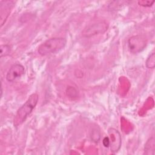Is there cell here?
Returning a JSON list of instances; mask_svg holds the SVG:
<instances>
[{"mask_svg": "<svg viewBox=\"0 0 155 155\" xmlns=\"http://www.w3.org/2000/svg\"><path fill=\"white\" fill-rule=\"evenodd\" d=\"M145 65L147 68L153 69L155 67V54L151 53L147 58L145 62Z\"/></svg>", "mask_w": 155, "mask_h": 155, "instance_id": "cell-8", "label": "cell"}, {"mask_svg": "<svg viewBox=\"0 0 155 155\" xmlns=\"http://www.w3.org/2000/svg\"><path fill=\"white\" fill-rule=\"evenodd\" d=\"M10 51V47L9 45L4 44L1 45L0 47V58H2L9 54Z\"/></svg>", "mask_w": 155, "mask_h": 155, "instance_id": "cell-9", "label": "cell"}, {"mask_svg": "<svg viewBox=\"0 0 155 155\" xmlns=\"http://www.w3.org/2000/svg\"><path fill=\"white\" fill-rule=\"evenodd\" d=\"M38 99L39 96L37 93L30 95L26 102L18 110L13 119L14 126L18 127L26 120L37 105Z\"/></svg>", "mask_w": 155, "mask_h": 155, "instance_id": "cell-1", "label": "cell"}, {"mask_svg": "<svg viewBox=\"0 0 155 155\" xmlns=\"http://www.w3.org/2000/svg\"><path fill=\"white\" fill-rule=\"evenodd\" d=\"M108 24L105 21H100L85 27L82 31V35L85 38H90L105 33L108 30Z\"/></svg>", "mask_w": 155, "mask_h": 155, "instance_id": "cell-3", "label": "cell"}, {"mask_svg": "<svg viewBox=\"0 0 155 155\" xmlns=\"http://www.w3.org/2000/svg\"><path fill=\"white\" fill-rule=\"evenodd\" d=\"M137 3L140 6H142L143 7H150L154 3V1H148V0L139 1Z\"/></svg>", "mask_w": 155, "mask_h": 155, "instance_id": "cell-10", "label": "cell"}, {"mask_svg": "<svg viewBox=\"0 0 155 155\" xmlns=\"http://www.w3.org/2000/svg\"><path fill=\"white\" fill-rule=\"evenodd\" d=\"M109 134L110 147L111 151L113 153L117 152L120 148L121 136L119 132L114 128H110L108 131Z\"/></svg>", "mask_w": 155, "mask_h": 155, "instance_id": "cell-5", "label": "cell"}, {"mask_svg": "<svg viewBox=\"0 0 155 155\" xmlns=\"http://www.w3.org/2000/svg\"><path fill=\"white\" fill-rule=\"evenodd\" d=\"M145 154L147 155H154L155 153V140L154 137H151L148 139L145 144L144 148Z\"/></svg>", "mask_w": 155, "mask_h": 155, "instance_id": "cell-7", "label": "cell"}, {"mask_svg": "<svg viewBox=\"0 0 155 155\" xmlns=\"http://www.w3.org/2000/svg\"><path fill=\"white\" fill-rule=\"evenodd\" d=\"M147 40L141 36H134L129 38L128 41V47L130 51L133 54L142 51L147 45Z\"/></svg>", "mask_w": 155, "mask_h": 155, "instance_id": "cell-4", "label": "cell"}, {"mask_svg": "<svg viewBox=\"0 0 155 155\" xmlns=\"http://www.w3.org/2000/svg\"><path fill=\"white\" fill-rule=\"evenodd\" d=\"M24 67L20 64H15L8 69L5 78L8 82H13L24 74Z\"/></svg>", "mask_w": 155, "mask_h": 155, "instance_id": "cell-6", "label": "cell"}, {"mask_svg": "<svg viewBox=\"0 0 155 155\" xmlns=\"http://www.w3.org/2000/svg\"><path fill=\"white\" fill-rule=\"evenodd\" d=\"M66 43L67 40L64 38H50L39 46L38 52L41 56L55 53L63 49Z\"/></svg>", "mask_w": 155, "mask_h": 155, "instance_id": "cell-2", "label": "cell"}, {"mask_svg": "<svg viewBox=\"0 0 155 155\" xmlns=\"http://www.w3.org/2000/svg\"><path fill=\"white\" fill-rule=\"evenodd\" d=\"M103 144L105 147H108L110 146V140L108 137H105L103 139Z\"/></svg>", "mask_w": 155, "mask_h": 155, "instance_id": "cell-11", "label": "cell"}]
</instances>
